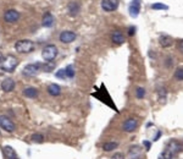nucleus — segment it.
<instances>
[{"label": "nucleus", "instance_id": "31", "mask_svg": "<svg viewBox=\"0 0 183 159\" xmlns=\"http://www.w3.org/2000/svg\"><path fill=\"white\" fill-rule=\"evenodd\" d=\"M143 144L145 146V149H147V151H149V149H150V146H152V143H150L149 141H144V142H143Z\"/></svg>", "mask_w": 183, "mask_h": 159}, {"label": "nucleus", "instance_id": "12", "mask_svg": "<svg viewBox=\"0 0 183 159\" xmlns=\"http://www.w3.org/2000/svg\"><path fill=\"white\" fill-rule=\"evenodd\" d=\"M2 152H4L6 159H20V157L17 156V153L15 152V149L11 146H4L2 147Z\"/></svg>", "mask_w": 183, "mask_h": 159}, {"label": "nucleus", "instance_id": "9", "mask_svg": "<svg viewBox=\"0 0 183 159\" xmlns=\"http://www.w3.org/2000/svg\"><path fill=\"white\" fill-rule=\"evenodd\" d=\"M60 41L62 43H72L76 39V33L72 31H64L60 33Z\"/></svg>", "mask_w": 183, "mask_h": 159}, {"label": "nucleus", "instance_id": "5", "mask_svg": "<svg viewBox=\"0 0 183 159\" xmlns=\"http://www.w3.org/2000/svg\"><path fill=\"white\" fill-rule=\"evenodd\" d=\"M19 19H20V14H19V11H16L14 9L6 10L4 14V21H6L9 24H15L19 21Z\"/></svg>", "mask_w": 183, "mask_h": 159}, {"label": "nucleus", "instance_id": "14", "mask_svg": "<svg viewBox=\"0 0 183 159\" xmlns=\"http://www.w3.org/2000/svg\"><path fill=\"white\" fill-rule=\"evenodd\" d=\"M15 88V81L12 79H5L1 82V89L4 92H11Z\"/></svg>", "mask_w": 183, "mask_h": 159}, {"label": "nucleus", "instance_id": "7", "mask_svg": "<svg viewBox=\"0 0 183 159\" xmlns=\"http://www.w3.org/2000/svg\"><path fill=\"white\" fill-rule=\"evenodd\" d=\"M166 149H168L173 156L175 154H177V153H180V152H182L183 151V143L181 142H178V141H170L168 143H167V146H166Z\"/></svg>", "mask_w": 183, "mask_h": 159}, {"label": "nucleus", "instance_id": "15", "mask_svg": "<svg viewBox=\"0 0 183 159\" xmlns=\"http://www.w3.org/2000/svg\"><path fill=\"white\" fill-rule=\"evenodd\" d=\"M159 43H160L161 47H164V48H168V47L172 45L173 41H172V38H171L170 36H167V34H162V36H160V38H159Z\"/></svg>", "mask_w": 183, "mask_h": 159}, {"label": "nucleus", "instance_id": "13", "mask_svg": "<svg viewBox=\"0 0 183 159\" xmlns=\"http://www.w3.org/2000/svg\"><path fill=\"white\" fill-rule=\"evenodd\" d=\"M67 10H69V15L72 17H76L79 14V4L77 1H71L67 5Z\"/></svg>", "mask_w": 183, "mask_h": 159}, {"label": "nucleus", "instance_id": "8", "mask_svg": "<svg viewBox=\"0 0 183 159\" xmlns=\"http://www.w3.org/2000/svg\"><path fill=\"white\" fill-rule=\"evenodd\" d=\"M137 126H138V122H137V120L134 119V118H130V119H127L125 122H123V125H122V130L125 131V132H133L135 129H137Z\"/></svg>", "mask_w": 183, "mask_h": 159}, {"label": "nucleus", "instance_id": "6", "mask_svg": "<svg viewBox=\"0 0 183 159\" xmlns=\"http://www.w3.org/2000/svg\"><path fill=\"white\" fill-rule=\"evenodd\" d=\"M119 7V0H102V9L105 12H112Z\"/></svg>", "mask_w": 183, "mask_h": 159}, {"label": "nucleus", "instance_id": "23", "mask_svg": "<svg viewBox=\"0 0 183 159\" xmlns=\"http://www.w3.org/2000/svg\"><path fill=\"white\" fill-rule=\"evenodd\" d=\"M173 77L177 80V81H183V67L176 69V71L173 74Z\"/></svg>", "mask_w": 183, "mask_h": 159}, {"label": "nucleus", "instance_id": "18", "mask_svg": "<svg viewBox=\"0 0 183 159\" xmlns=\"http://www.w3.org/2000/svg\"><path fill=\"white\" fill-rule=\"evenodd\" d=\"M47 89H48V93H49L50 96H52V97L59 96V94H60V92H61L60 86H59V84H56V83H52V84H49Z\"/></svg>", "mask_w": 183, "mask_h": 159}, {"label": "nucleus", "instance_id": "4", "mask_svg": "<svg viewBox=\"0 0 183 159\" xmlns=\"http://www.w3.org/2000/svg\"><path fill=\"white\" fill-rule=\"evenodd\" d=\"M0 127L2 130H5L6 132H14L16 129L15 124L10 120V118H7L5 115H0Z\"/></svg>", "mask_w": 183, "mask_h": 159}, {"label": "nucleus", "instance_id": "19", "mask_svg": "<svg viewBox=\"0 0 183 159\" xmlns=\"http://www.w3.org/2000/svg\"><path fill=\"white\" fill-rule=\"evenodd\" d=\"M23 94L28 97V98H35L37 96H38V91H37V88H34V87H26L25 89H23Z\"/></svg>", "mask_w": 183, "mask_h": 159}, {"label": "nucleus", "instance_id": "2", "mask_svg": "<svg viewBox=\"0 0 183 159\" xmlns=\"http://www.w3.org/2000/svg\"><path fill=\"white\" fill-rule=\"evenodd\" d=\"M17 65H19V60H17L14 55H7V56L2 60V62H1V69H2L4 71L12 72V71L16 69Z\"/></svg>", "mask_w": 183, "mask_h": 159}, {"label": "nucleus", "instance_id": "26", "mask_svg": "<svg viewBox=\"0 0 183 159\" xmlns=\"http://www.w3.org/2000/svg\"><path fill=\"white\" fill-rule=\"evenodd\" d=\"M65 71H66V76H67L69 79H72V77L75 76V70H73V66H72V65H69V66L65 69Z\"/></svg>", "mask_w": 183, "mask_h": 159}, {"label": "nucleus", "instance_id": "25", "mask_svg": "<svg viewBox=\"0 0 183 159\" xmlns=\"http://www.w3.org/2000/svg\"><path fill=\"white\" fill-rule=\"evenodd\" d=\"M144 96H145V89L143 87H138L135 89V97L138 99H142V98H144Z\"/></svg>", "mask_w": 183, "mask_h": 159}, {"label": "nucleus", "instance_id": "3", "mask_svg": "<svg viewBox=\"0 0 183 159\" xmlns=\"http://www.w3.org/2000/svg\"><path fill=\"white\" fill-rule=\"evenodd\" d=\"M56 55H57V48H56V45H54V44L47 45V47L43 49V52H42V58H43L47 62L52 61V60L56 58Z\"/></svg>", "mask_w": 183, "mask_h": 159}, {"label": "nucleus", "instance_id": "24", "mask_svg": "<svg viewBox=\"0 0 183 159\" xmlns=\"http://www.w3.org/2000/svg\"><path fill=\"white\" fill-rule=\"evenodd\" d=\"M173 158V154L168 151V149H165L160 156H159V159H172Z\"/></svg>", "mask_w": 183, "mask_h": 159}, {"label": "nucleus", "instance_id": "28", "mask_svg": "<svg viewBox=\"0 0 183 159\" xmlns=\"http://www.w3.org/2000/svg\"><path fill=\"white\" fill-rule=\"evenodd\" d=\"M157 93H159V98L161 101H165L166 99V88L165 87H160L157 89Z\"/></svg>", "mask_w": 183, "mask_h": 159}, {"label": "nucleus", "instance_id": "16", "mask_svg": "<svg viewBox=\"0 0 183 159\" xmlns=\"http://www.w3.org/2000/svg\"><path fill=\"white\" fill-rule=\"evenodd\" d=\"M111 41H112L115 44H122V43H125V36H123L120 31H115V32L111 34Z\"/></svg>", "mask_w": 183, "mask_h": 159}, {"label": "nucleus", "instance_id": "11", "mask_svg": "<svg viewBox=\"0 0 183 159\" xmlns=\"http://www.w3.org/2000/svg\"><path fill=\"white\" fill-rule=\"evenodd\" d=\"M39 67H40V64H29V65L25 66L22 72L25 76H34L38 72Z\"/></svg>", "mask_w": 183, "mask_h": 159}, {"label": "nucleus", "instance_id": "34", "mask_svg": "<svg viewBox=\"0 0 183 159\" xmlns=\"http://www.w3.org/2000/svg\"><path fill=\"white\" fill-rule=\"evenodd\" d=\"M2 60H4V56H2V54H1V52H0V65H1Z\"/></svg>", "mask_w": 183, "mask_h": 159}, {"label": "nucleus", "instance_id": "1", "mask_svg": "<svg viewBox=\"0 0 183 159\" xmlns=\"http://www.w3.org/2000/svg\"><path fill=\"white\" fill-rule=\"evenodd\" d=\"M15 49H16V52L21 54L29 53L34 49V43L29 39H21L15 44Z\"/></svg>", "mask_w": 183, "mask_h": 159}, {"label": "nucleus", "instance_id": "30", "mask_svg": "<svg viewBox=\"0 0 183 159\" xmlns=\"http://www.w3.org/2000/svg\"><path fill=\"white\" fill-rule=\"evenodd\" d=\"M111 159H125V156H123L122 153H115V154L111 157Z\"/></svg>", "mask_w": 183, "mask_h": 159}, {"label": "nucleus", "instance_id": "21", "mask_svg": "<svg viewBox=\"0 0 183 159\" xmlns=\"http://www.w3.org/2000/svg\"><path fill=\"white\" fill-rule=\"evenodd\" d=\"M117 147H119V143L117 142H106V143L103 144V149H104L105 152H111V151H114Z\"/></svg>", "mask_w": 183, "mask_h": 159}, {"label": "nucleus", "instance_id": "10", "mask_svg": "<svg viewBox=\"0 0 183 159\" xmlns=\"http://www.w3.org/2000/svg\"><path fill=\"white\" fill-rule=\"evenodd\" d=\"M128 11H130L131 17H133V19L138 17L139 11H140V0H133L131 2V5H130Z\"/></svg>", "mask_w": 183, "mask_h": 159}, {"label": "nucleus", "instance_id": "22", "mask_svg": "<svg viewBox=\"0 0 183 159\" xmlns=\"http://www.w3.org/2000/svg\"><path fill=\"white\" fill-rule=\"evenodd\" d=\"M152 9L153 10H168V6L161 2H155V4H152Z\"/></svg>", "mask_w": 183, "mask_h": 159}, {"label": "nucleus", "instance_id": "27", "mask_svg": "<svg viewBox=\"0 0 183 159\" xmlns=\"http://www.w3.org/2000/svg\"><path fill=\"white\" fill-rule=\"evenodd\" d=\"M32 142L42 143V142H44V137H43L42 135H39V133H34V135L32 136Z\"/></svg>", "mask_w": 183, "mask_h": 159}, {"label": "nucleus", "instance_id": "17", "mask_svg": "<svg viewBox=\"0 0 183 159\" xmlns=\"http://www.w3.org/2000/svg\"><path fill=\"white\" fill-rule=\"evenodd\" d=\"M130 157L132 159H139L142 156V149L138 147V146H132L130 148V152H128Z\"/></svg>", "mask_w": 183, "mask_h": 159}, {"label": "nucleus", "instance_id": "32", "mask_svg": "<svg viewBox=\"0 0 183 159\" xmlns=\"http://www.w3.org/2000/svg\"><path fill=\"white\" fill-rule=\"evenodd\" d=\"M178 49H180V52L183 54V39L180 41V43H178Z\"/></svg>", "mask_w": 183, "mask_h": 159}, {"label": "nucleus", "instance_id": "29", "mask_svg": "<svg viewBox=\"0 0 183 159\" xmlns=\"http://www.w3.org/2000/svg\"><path fill=\"white\" fill-rule=\"evenodd\" d=\"M55 76L56 77H59V79H67V76H66V71H65V69H61V70H59L56 74H55Z\"/></svg>", "mask_w": 183, "mask_h": 159}, {"label": "nucleus", "instance_id": "33", "mask_svg": "<svg viewBox=\"0 0 183 159\" xmlns=\"http://www.w3.org/2000/svg\"><path fill=\"white\" fill-rule=\"evenodd\" d=\"M134 32H135V28H134V27H130V32H128V34H130V36H133Z\"/></svg>", "mask_w": 183, "mask_h": 159}, {"label": "nucleus", "instance_id": "20", "mask_svg": "<svg viewBox=\"0 0 183 159\" xmlns=\"http://www.w3.org/2000/svg\"><path fill=\"white\" fill-rule=\"evenodd\" d=\"M52 24H54V16H52V14L47 12V14L44 15V17H43V22H42V25H43L44 27H52Z\"/></svg>", "mask_w": 183, "mask_h": 159}]
</instances>
